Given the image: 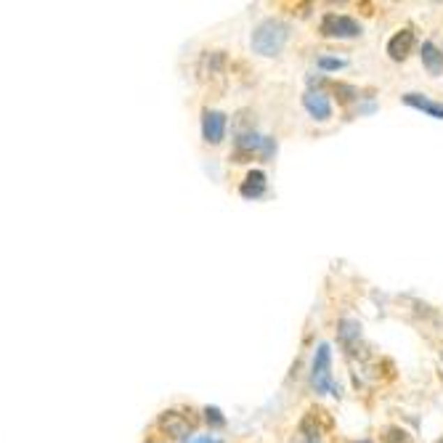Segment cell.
Returning a JSON list of instances; mask_svg holds the SVG:
<instances>
[{
	"instance_id": "8fae6325",
	"label": "cell",
	"mask_w": 443,
	"mask_h": 443,
	"mask_svg": "<svg viewBox=\"0 0 443 443\" xmlns=\"http://www.w3.org/2000/svg\"><path fill=\"white\" fill-rule=\"evenodd\" d=\"M316 64H319V69H324V72H337V69L348 67V61H345V59H337V56H319Z\"/></svg>"
},
{
	"instance_id": "6da1fadb",
	"label": "cell",
	"mask_w": 443,
	"mask_h": 443,
	"mask_svg": "<svg viewBox=\"0 0 443 443\" xmlns=\"http://www.w3.org/2000/svg\"><path fill=\"white\" fill-rule=\"evenodd\" d=\"M290 40V24L271 16V19H263L255 29H253V38H250V45L257 56H266V59H273V56L282 54V48Z\"/></svg>"
},
{
	"instance_id": "9a60e30c",
	"label": "cell",
	"mask_w": 443,
	"mask_h": 443,
	"mask_svg": "<svg viewBox=\"0 0 443 443\" xmlns=\"http://www.w3.org/2000/svg\"><path fill=\"white\" fill-rule=\"evenodd\" d=\"M353 443H372V441H353Z\"/></svg>"
},
{
	"instance_id": "ba28073f",
	"label": "cell",
	"mask_w": 443,
	"mask_h": 443,
	"mask_svg": "<svg viewBox=\"0 0 443 443\" xmlns=\"http://www.w3.org/2000/svg\"><path fill=\"white\" fill-rule=\"evenodd\" d=\"M266 188H269L266 173H263V170H250V173L244 175L242 186H239V194H242L244 200H260V197L266 194Z\"/></svg>"
},
{
	"instance_id": "5bb4252c",
	"label": "cell",
	"mask_w": 443,
	"mask_h": 443,
	"mask_svg": "<svg viewBox=\"0 0 443 443\" xmlns=\"http://www.w3.org/2000/svg\"><path fill=\"white\" fill-rule=\"evenodd\" d=\"M188 443H223L220 438H213V435H197V438H191Z\"/></svg>"
},
{
	"instance_id": "30bf717a",
	"label": "cell",
	"mask_w": 443,
	"mask_h": 443,
	"mask_svg": "<svg viewBox=\"0 0 443 443\" xmlns=\"http://www.w3.org/2000/svg\"><path fill=\"white\" fill-rule=\"evenodd\" d=\"M419 56H422V64L428 69L430 75H441L443 72V51L435 45V43H422L419 48Z\"/></svg>"
},
{
	"instance_id": "277c9868",
	"label": "cell",
	"mask_w": 443,
	"mask_h": 443,
	"mask_svg": "<svg viewBox=\"0 0 443 443\" xmlns=\"http://www.w3.org/2000/svg\"><path fill=\"white\" fill-rule=\"evenodd\" d=\"M226 128H229V117L218 109H204L202 112V138L207 144H220L226 138Z\"/></svg>"
},
{
	"instance_id": "7c38bea8",
	"label": "cell",
	"mask_w": 443,
	"mask_h": 443,
	"mask_svg": "<svg viewBox=\"0 0 443 443\" xmlns=\"http://www.w3.org/2000/svg\"><path fill=\"white\" fill-rule=\"evenodd\" d=\"M382 438H385V443H409V435L401 428H388Z\"/></svg>"
},
{
	"instance_id": "3957f363",
	"label": "cell",
	"mask_w": 443,
	"mask_h": 443,
	"mask_svg": "<svg viewBox=\"0 0 443 443\" xmlns=\"http://www.w3.org/2000/svg\"><path fill=\"white\" fill-rule=\"evenodd\" d=\"M319 32L324 38H337V40H348V38H359L361 35V24L353 19V16L345 14H329L322 16V24H319Z\"/></svg>"
},
{
	"instance_id": "4fadbf2b",
	"label": "cell",
	"mask_w": 443,
	"mask_h": 443,
	"mask_svg": "<svg viewBox=\"0 0 443 443\" xmlns=\"http://www.w3.org/2000/svg\"><path fill=\"white\" fill-rule=\"evenodd\" d=\"M204 414H207V422H210V425H215V428H223V425H226V419H223V416H220V409H204Z\"/></svg>"
},
{
	"instance_id": "52a82bcc",
	"label": "cell",
	"mask_w": 443,
	"mask_h": 443,
	"mask_svg": "<svg viewBox=\"0 0 443 443\" xmlns=\"http://www.w3.org/2000/svg\"><path fill=\"white\" fill-rule=\"evenodd\" d=\"M303 107L316 122H326L332 117V101L324 91H308L303 96Z\"/></svg>"
},
{
	"instance_id": "2e32d148",
	"label": "cell",
	"mask_w": 443,
	"mask_h": 443,
	"mask_svg": "<svg viewBox=\"0 0 443 443\" xmlns=\"http://www.w3.org/2000/svg\"><path fill=\"white\" fill-rule=\"evenodd\" d=\"M441 443H443V441H441Z\"/></svg>"
},
{
	"instance_id": "7a4b0ae2",
	"label": "cell",
	"mask_w": 443,
	"mask_h": 443,
	"mask_svg": "<svg viewBox=\"0 0 443 443\" xmlns=\"http://www.w3.org/2000/svg\"><path fill=\"white\" fill-rule=\"evenodd\" d=\"M310 388L319 396H340V385L332 377V345L329 343L316 345L313 363H310Z\"/></svg>"
},
{
	"instance_id": "5b68a950",
	"label": "cell",
	"mask_w": 443,
	"mask_h": 443,
	"mask_svg": "<svg viewBox=\"0 0 443 443\" xmlns=\"http://www.w3.org/2000/svg\"><path fill=\"white\" fill-rule=\"evenodd\" d=\"M188 414H191V412H188ZM188 414L186 412H165V414L160 416V428L165 430L170 438H183V435L191 433L194 425H197V419Z\"/></svg>"
},
{
	"instance_id": "9c48e42d",
	"label": "cell",
	"mask_w": 443,
	"mask_h": 443,
	"mask_svg": "<svg viewBox=\"0 0 443 443\" xmlns=\"http://www.w3.org/2000/svg\"><path fill=\"white\" fill-rule=\"evenodd\" d=\"M403 104L406 107L416 109V112H425L428 117H435V120H443V104L441 101H433L425 93H406L403 96Z\"/></svg>"
},
{
	"instance_id": "8992f818",
	"label": "cell",
	"mask_w": 443,
	"mask_h": 443,
	"mask_svg": "<svg viewBox=\"0 0 443 443\" xmlns=\"http://www.w3.org/2000/svg\"><path fill=\"white\" fill-rule=\"evenodd\" d=\"M414 45H416V35H414V29L412 27H403L398 29L393 38L388 40V56L393 59V61H403L406 56L414 51Z\"/></svg>"
}]
</instances>
